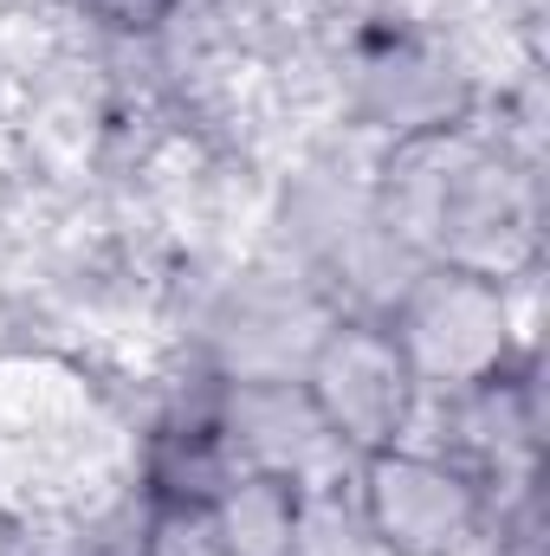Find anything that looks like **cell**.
<instances>
[{"mask_svg":"<svg viewBox=\"0 0 550 556\" xmlns=\"http://www.w3.org/2000/svg\"><path fill=\"white\" fill-rule=\"evenodd\" d=\"M357 525L383 556H473L492 531V492L447 446H383L357 459Z\"/></svg>","mask_w":550,"mask_h":556,"instance_id":"6da1fadb","label":"cell"},{"mask_svg":"<svg viewBox=\"0 0 550 556\" xmlns=\"http://www.w3.org/2000/svg\"><path fill=\"white\" fill-rule=\"evenodd\" d=\"M298 389L350 459L402 446L421 415V382L383 317H330L304 350Z\"/></svg>","mask_w":550,"mask_h":556,"instance_id":"7a4b0ae2","label":"cell"},{"mask_svg":"<svg viewBox=\"0 0 550 556\" xmlns=\"http://www.w3.org/2000/svg\"><path fill=\"white\" fill-rule=\"evenodd\" d=\"M409 356L421 395L427 389H473L505 369L512 356V311H505V278L460 273V266H427L402 285V298L383 311Z\"/></svg>","mask_w":550,"mask_h":556,"instance_id":"3957f363","label":"cell"},{"mask_svg":"<svg viewBox=\"0 0 550 556\" xmlns=\"http://www.w3.org/2000/svg\"><path fill=\"white\" fill-rule=\"evenodd\" d=\"M130 551L137 556H234L221 544L208 511H175V505H149L142 511V538Z\"/></svg>","mask_w":550,"mask_h":556,"instance_id":"277c9868","label":"cell"},{"mask_svg":"<svg viewBox=\"0 0 550 556\" xmlns=\"http://www.w3.org/2000/svg\"><path fill=\"white\" fill-rule=\"evenodd\" d=\"M98 33H117V39H137V33H155L182 0H72Z\"/></svg>","mask_w":550,"mask_h":556,"instance_id":"5b68a950","label":"cell"}]
</instances>
